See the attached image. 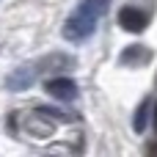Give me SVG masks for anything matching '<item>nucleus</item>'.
<instances>
[{
  "label": "nucleus",
  "mask_w": 157,
  "mask_h": 157,
  "mask_svg": "<svg viewBox=\"0 0 157 157\" xmlns=\"http://www.w3.org/2000/svg\"><path fill=\"white\" fill-rule=\"evenodd\" d=\"M36 75H39L36 63H30V66H17V69L6 77V88H11V91H25L28 86L36 83Z\"/></svg>",
  "instance_id": "f03ea898"
},
{
  "label": "nucleus",
  "mask_w": 157,
  "mask_h": 157,
  "mask_svg": "<svg viewBox=\"0 0 157 157\" xmlns=\"http://www.w3.org/2000/svg\"><path fill=\"white\" fill-rule=\"evenodd\" d=\"M149 152H152V155H157V144H152V146H149Z\"/></svg>",
  "instance_id": "0eeeda50"
},
{
  "label": "nucleus",
  "mask_w": 157,
  "mask_h": 157,
  "mask_svg": "<svg viewBox=\"0 0 157 157\" xmlns=\"http://www.w3.org/2000/svg\"><path fill=\"white\" fill-rule=\"evenodd\" d=\"M146 113H149V99H144L141 108L135 110V119H132V130L135 132H144L146 130Z\"/></svg>",
  "instance_id": "423d86ee"
},
{
  "label": "nucleus",
  "mask_w": 157,
  "mask_h": 157,
  "mask_svg": "<svg viewBox=\"0 0 157 157\" xmlns=\"http://www.w3.org/2000/svg\"><path fill=\"white\" fill-rule=\"evenodd\" d=\"M108 8H110V0H83L75 8V14L66 19L63 39L66 41H83V39H88L94 33L97 22L108 14Z\"/></svg>",
  "instance_id": "f257e3e1"
},
{
  "label": "nucleus",
  "mask_w": 157,
  "mask_h": 157,
  "mask_svg": "<svg viewBox=\"0 0 157 157\" xmlns=\"http://www.w3.org/2000/svg\"><path fill=\"white\" fill-rule=\"evenodd\" d=\"M146 14L138 8V6H124L121 11H119V25L124 28V30H130V33H141L144 28H146Z\"/></svg>",
  "instance_id": "7ed1b4c3"
},
{
  "label": "nucleus",
  "mask_w": 157,
  "mask_h": 157,
  "mask_svg": "<svg viewBox=\"0 0 157 157\" xmlns=\"http://www.w3.org/2000/svg\"><path fill=\"white\" fill-rule=\"evenodd\" d=\"M149 58H152V52H149L144 44H132V47H127V50H124L121 63H124V66H130L132 61H135V63H146Z\"/></svg>",
  "instance_id": "39448f33"
},
{
  "label": "nucleus",
  "mask_w": 157,
  "mask_h": 157,
  "mask_svg": "<svg viewBox=\"0 0 157 157\" xmlns=\"http://www.w3.org/2000/svg\"><path fill=\"white\" fill-rule=\"evenodd\" d=\"M47 94L61 102H72L77 97V83L72 77H52V80H47Z\"/></svg>",
  "instance_id": "20e7f679"
},
{
  "label": "nucleus",
  "mask_w": 157,
  "mask_h": 157,
  "mask_svg": "<svg viewBox=\"0 0 157 157\" xmlns=\"http://www.w3.org/2000/svg\"><path fill=\"white\" fill-rule=\"evenodd\" d=\"M155 124H157V110H155Z\"/></svg>",
  "instance_id": "6e6552de"
}]
</instances>
